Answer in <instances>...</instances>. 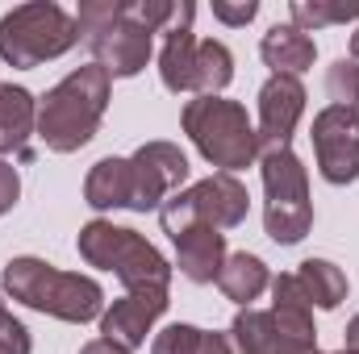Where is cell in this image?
Masks as SVG:
<instances>
[{
    "label": "cell",
    "mask_w": 359,
    "mask_h": 354,
    "mask_svg": "<svg viewBox=\"0 0 359 354\" xmlns=\"http://www.w3.org/2000/svg\"><path fill=\"white\" fill-rule=\"evenodd\" d=\"M76 246L88 267L113 271L126 283V292H168V283H172V263L138 229H126V225L96 217L80 229Z\"/></svg>",
    "instance_id": "obj_5"
},
{
    "label": "cell",
    "mask_w": 359,
    "mask_h": 354,
    "mask_svg": "<svg viewBox=\"0 0 359 354\" xmlns=\"http://www.w3.org/2000/svg\"><path fill=\"white\" fill-rule=\"evenodd\" d=\"M4 292L55 321H67V325H84V321H96L104 313V292L92 275H80V271H59L46 259H13L4 267Z\"/></svg>",
    "instance_id": "obj_3"
},
{
    "label": "cell",
    "mask_w": 359,
    "mask_h": 354,
    "mask_svg": "<svg viewBox=\"0 0 359 354\" xmlns=\"http://www.w3.org/2000/svg\"><path fill=\"white\" fill-rule=\"evenodd\" d=\"M29 134H38V100L17 84H0V155H17L21 163L34 159Z\"/></svg>",
    "instance_id": "obj_15"
},
{
    "label": "cell",
    "mask_w": 359,
    "mask_h": 354,
    "mask_svg": "<svg viewBox=\"0 0 359 354\" xmlns=\"http://www.w3.org/2000/svg\"><path fill=\"white\" fill-rule=\"evenodd\" d=\"M151 354H234V342L196 325H168L163 334H155Z\"/></svg>",
    "instance_id": "obj_22"
},
{
    "label": "cell",
    "mask_w": 359,
    "mask_h": 354,
    "mask_svg": "<svg viewBox=\"0 0 359 354\" xmlns=\"http://www.w3.org/2000/svg\"><path fill=\"white\" fill-rule=\"evenodd\" d=\"M80 354H130L126 346H117V342H104V338H96L88 346H80Z\"/></svg>",
    "instance_id": "obj_28"
},
{
    "label": "cell",
    "mask_w": 359,
    "mask_h": 354,
    "mask_svg": "<svg viewBox=\"0 0 359 354\" xmlns=\"http://www.w3.org/2000/svg\"><path fill=\"white\" fill-rule=\"evenodd\" d=\"M255 13H259V0H213V17L222 25H247L255 21Z\"/></svg>",
    "instance_id": "obj_25"
},
{
    "label": "cell",
    "mask_w": 359,
    "mask_h": 354,
    "mask_svg": "<svg viewBox=\"0 0 359 354\" xmlns=\"http://www.w3.org/2000/svg\"><path fill=\"white\" fill-rule=\"evenodd\" d=\"M34 351V342H29V330L8 313L4 321H0V354H29Z\"/></svg>",
    "instance_id": "obj_26"
},
{
    "label": "cell",
    "mask_w": 359,
    "mask_h": 354,
    "mask_svg": "<svg viewBox=\"0 0 359 354\" xmlns=\"http://www.w3.org/2000/svg\"><path fill=\"white\" fill-rule=\"evenodd\" d=\"M180 4L172 0H88L80 4V38L113 80H130L151 63V38L172 29Z\"/></svg>",
    "instance_id": "obj_1"
},
{
    "label": "cell",
    "mask_w": 359,
    "mask_h": 354,
    "mask_svg": "<svg viewBox=\"0 0 359 354\" xmlns=\"http://www.w3.org/2000/svg\"><path fill=\"white\" fill-rule=\"evenodd\" d=\"M288 17L297 29H326V25H339V21H359L355 4H343V0H292L288 4Z\"/></svg>",
    "instance_id": "obj_23"
},
{
    "label": "cell",
    "mask_w": 359,
    "mask_h": 354,
    "mask_svg": "<svg viewBox=\"0 0 359 354\" xmlns=\"http://www.w3.org/2000/svg\"><path fill=\"white\" fill-rule=\"evenodd\" d=\"M180 125L192 138V146L226 176H234V171H243L259 159V134H255V125H251V117L238 100L192 96L184 104Z\"/></svg>",
    "instance_id": "obj_4"
},
{
    "label": "cell",
    "mask_w": 359,
    "mask_h": 354,
    "mask_svg": "<svg viewBox=\"0 0 359 354\" xmlns=\"http://www.w3.org/2000/svg\"><path fill=\"white\" fill-rule=\"evenodd\" d=\"M4 317H8V309H4V300H0V321H4Z\"/></svg>",
    "instance_id": "obj_31"
},
{
    "label": "cell",
    "mask_w": 359,
    "mask_h": 354,
    "mask_svg": "<svg viewBox=\"0 0 359 354\" xmlns=\"http://www.w3.org/2000/svg\"><path fill=\"white\" fill-rule=\"evenodd\" d=\"M168 292H126L121 300H113V309L100 313V338L134 354L147 342L151 325L168 313Z\"/></svg>",
    "instance_id": "obj_12"
},
{
    "label": "cell",
    "mask_w": 359,
    "mask_h": 354,
    "mask_svg": "<svg viewBox=\"0 0 359 354\" xmlns=\"http://www.w3.org/2000/svg\"><path fill=\"white\" fill-rule=\"evenodd\" d=\"M234 80V55L226 42H196V67H192V92L196 96H217Z\"/></svg>",
    "instance_id": "obj_21"
},
{
    "label": "cell",
    "mask_w": 359,
    "mask_h": 354,
    "mask_svg": "<svg viewBox=\"0 0 359 354\" xmlns=\"http://www.w3.org/2000/svg\"><path fill=\"white\" fill-rule=\"evenodd\" d=\"M234 354H238V351H234Z\"/></svg>",
    "instance_id": "obj_33"
},
{
    "label": "cell",
    "mask_w": 359,
    "mask_h": 354,
    "mask_svg": "<svg viewBox=\"0 0 359 354\" xmlns=\"http://www.w3.org/2000/svg\"><path fill=\"white\" fill-rule=\"evenodd\" d=\"M217 288L226 292V300H234V304L247 309L251 300L264 296V288H271V271L259 255L238 250V255H226V263L217 271Z\"/></svg>",
    "instance_id": "obj_19"
},
{
    "label": "cell",
    "mask_w": 359,
    "mask_h": 354,
    "mask_svg": "<svg viewBox=\"0 0 359 354\" xmlns=\"http://www.w3.org/2000/svg\"><path fill=\"white\" fill-rule=\"evenodd\" d=\"M343 351H355L359 354V313L347 321V346H343Z\"/></svg>",
    "instance_id": "obj_29"
},
{
    "label": "cell",
    "mask_w": 359,
    "mask_h": 354,
    "mask_svg": "<svg viewBox=\"0 0 359 354\" xmlns=\"http://www.w3.org/2000/svg\"><path fill=\"white\" fill-rule=\"evenodd\" d=\"M176 242V267L192 283H217V271L226 263V234L213 225H192Z\"/></svg>",
    "instance_id": "obj_14"
},
{
    "label": "cell",
    "mask_w": 359,
    "mask_h": 354,
    "mask_svg": "<svg viewBox=\"0 0 359 354\" xmlns=\"http://www.w3.org/2000/svg\"><path fill=\"white\" fill-rule=\"evenodd\" d=\"M230 342H234L238 354H313L309 346L292 342V338L280 330V321L271 317V309L268 313L243 309V313L234 317V325H230Z\"/></svg>",
    "instance_id": "obj_16"
},
{
    "label": "cell",
    "mask_w": 359,
    "mask_h": 354,
    "mask_svg": "<svg viewBox=\"0 0 359 354\" xmlns=\"http://www.w3.org/2000/svg\"><path fill=\"white\" fill-rule=\"evenodd\" d=\"M80 42V25L67 8L50 0L17 4L0 17V59L17 71H34Z\"/></svg>",
    "instance_id": "obj_6"
},
{
    "label": "cell",
    "mask_w": 359,
    "mask_h": 354,
    "mask_svg": "<svg viewBox=\"0 0 359 354\" xmlns=\"http://www.w3.org/2000/svg\"><path fill=\"white\" fill-rule=\"evenodd\" d=\"M259 55H264V63L271 67V76H292V80H297L301 71L313 67L318 42H313L305 29H297V25L288 21V25H271L268 34H264Z\"/></svg>",
    "instance_id": "obj_18"
},
{
    "label": "cell",
    "mask_w": 359,
    "mask_h": 354,
    "mask_svg": "<svg viewBox=\"0 0 359 354\" xmlns=\"http://www.w3.org/2000/svg\"><path fill=\"white\" fill-rule=\"evenodd\" d=\"M17 196H21V176H17V167H13V163H4V159H0V217L17 204Z\"/></svg>",
    "instance_id": "obj_27"
},
{
    "label": "cell",
    "mask_w": 359,
    "mask_h": 354,
    "mask_svg": "<svg viewBox=\"0 0 359 354\" xmlns=\"http://www.w3.org/2000/svg\"><path fill=\"white\" fill-rule=\"evenodd\" d=\"M326 96L334 100V108L359 113V63L355 59H339L326 71Z\"/></svg>",
    "instance_id": "obj_24"
},
{
    "label": "cell",
    "mask_w": 359,
    "mask_h": 354,
    "mask_svg": "<svg viewBox=\"0 0 359 354\" xmlns=\"http://www.w3.org/2000/svg\"><path fill=\"white\" fill-rule=\"evenodd\" d=\"M84 200L92 208H134L138 213V179L130 159H100L84 179Z\"/></svg>",
    "instance_id": "obj_17"
},
{
    "label": "cell",
    "mask_w": 359,
    "mask_h": 354,
    "mask_svg": "<svg viewBox=\"0 0 359 354\" xmlns=\"http://www.w3.org/2000/svg\"><path fill=\"white\" fill-rule=\"evenodd\" d=\"M297 283L313 309H339L347 300V275L326 259H305L297 267Z\"/></svg>",
    "instance_id": "obj_20"
},
{
    "label": "cell",
    "mask_w": 359,
    "mask_h": 354,
    "mask_svg": "<svg viewBox=\"0 0 359 354\" xmlns=\"http://www.w3.org/2000/svg\"><path fill=\"white\" fill-rule=\"evenodd\" d=\"M192 17L196 4H180V17L172 29H163V50H159V80L168 92H192V67H196V38H192Z\"/></svg>",
    "instance_id": "obj_13"
},
{
    "label": "cell",
    "mask_w": 359,
    "mask_h": 354,
    "mask_svg": "<svg viewBox=\"0 0 359 354\" xmlns=\"http://www.w3.org/2000/svg\"><path fill=\"white\" fill-rule=\"evenodd\" d=\"M305 113V88L292 76H271L259 88V155L268 150H288L297 121Z\"/></svg>",
    "instance_id": "obj_11"
},
{
    "label": "cell",
    "mask_w": 359,
    "mask_h": 354,
    "mask_svg": "<svg viewBox=\"0 0 359 354\" xmlns=\"http://www.w3.org/2000/svg\"><path fill=\"white\" fill-rule=\"evenodd\" d=\"M134 179H138V213L163 208L168 196H176L180 183L188 179V155L176 142H147L130 155Z\"/></svg>",
    "instance_id": "obj_10"
},
{
    "label": "cell",
    "mask_w": 359,
    "mask_h": 354,
    "mask_svg": "<svg viewBox=\"0 0 359 354\" xmlns=\"http://www.w3.org/2000/svg\"><path fill=\"white\" fill-rule=\"evenodd\" d=\"M109 88L113 76L100 63H88L46 92L38 100V138L46 142V150L76 155L80 146H88L109 108Z\"/></svg>",
    "instance_id": "obj_2"
},
{
    "label": "cell",
    "mask_w": 359,
    "mask_h": 354,
    "mask_svg": "<svg viewBox=\"0 0 359 354\" xmlns=\"http://www.w3.org/2000/svg\"><path fill=\"white\" fill-rule=\"evenodd\" d=\"M259 171H264V192H268L264 229H268V238L276 246H297L313 229L309 176H305L301 159L292 155V146L259 155Z\"/></svg>",
    "instance_id": "obj_7"
},
{
    "label": "cell",
    "mask_w": 359,
    "mask_h": 354,
    "mask_svg": "<svg viewBox=\"0 0 359 354\" xmlns=\"http://www.w3.org/2000/svg\"><path fill=\"white\" fill-rule=\"evenodd\" d=\"M313 354H322V351H313ZM334 354H355V351H334Z\"/></svg>",
    "instance_id": "obj_32"
},
{
    "label": "cell",
    "mask_w": 359,
    "mask_h": 354,
    "mask_svg": "<svg viewBox=\"0 0 359 354\" xmlns=\"http://www.w3.org/2000/svg\"><path fill=\"white\" fill-rule=\"evenodd\" d=\"M351 59H355V63H359V29H355V34H351Z\"/></svg>",
    "instance_id": "obj_30"
},
{
    "label": "cell",
    "mask_w": 359,
    "mask_h": 354,
    "mask_svg": "<svg viewBox=\"0 0 359 354\" xmlns=\"http://www.w3.org/2000/svg\"><path fill=\"white\" fill-rule=\"evenodd\" d=\"M247 208H251V196H247V183L238 176H226V171H213L209 179L192 183L188 192H176L163 200L159 208V225L168 238H180L184 229L192 225H213V229H238L247 221Z\"/></svg>",
    "instance_id": "obj_8"
},
{
    "label": "cell",
    "mask_w": 359,
    "mask_h": 354,
    "mask_svg": "<svg viewBox=\"0 0 359 354\" xmlns=\"http://www.w3.org/2000/svg\"><path fill=\"white\" fill-rule=\"evenodd\" d=\"M313 159L326 183H355L359 179V113L351 108H322L309 125Z\"/></svg>",
    "instance_id": "obj_9"
}]
</instances>
